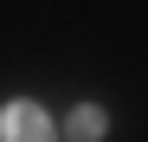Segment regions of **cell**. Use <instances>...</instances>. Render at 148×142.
I'll list each match as a JSON object with an SVG mask.
<instances>
[{
  "label": "cell",
  "instance_id": "7a4b0ae2",
  "mask_svg": "<svg viewBox=\"0 0 148 142\" xmlns=\"http://www.w3.org/2000/svg\"><path fill=\"white\" fill-rule=\"evenodd\" d=\"M64 136H71V142H97V136H103V110H90V103H84V110H71Z\"/></svg>",
  "mask_w": 148,
  "mask_h": 142
},
{
  "label": "cell",
  "instance_id": "6da1fadb",
  "mask_svg": "<svg viewBox=\"0 0 148 142\" xmlns=\"http://www.w3.org/2000/svg\"><path fill=\"white\" fill-rule=\"evenodd\" d=\"M0 142H58V129L39 103H7L0 110Z\"/></svg>",
  "mask_w": 148,
  "mask_h": 142
}]
</instances>
